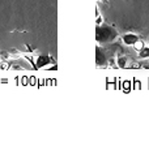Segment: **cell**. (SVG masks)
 <instances>
[{"instance_id":"1","label":"cell","mask_w":149,"mask_h":146,"mask_svg":"<svg viewBox=\"0 0 149 146\" xmlns=\"http://www.w3.org/2000/svg\"><path fill=\"white\" fill-rule=\"evenodd\" d=\"M118 38V31L115 28L109 25L95 26V41L97 43H110Z\"/></svg>"},{"instance_id":"2","label":"cell","mask_w":149,"mask_h":146,"mask_svg":"<svg viewBox=\"0 0 149 146\" xmlns=\"http://www.w3.org/2000/svg\"><path fill=\"white\" fill-rule=\"evenodd\" d=\"M52 63V57L50 55H38L36 60V69L38 68H45L47 67L49 64Z\"/></svg>"},{"instance_id":"3","label":"cell","mask_w":149,"mask_h":146,"mask_svg":"<svg viewBox=\"0 0 149 146\" xmlns=\"http://www.w3.org/2000/svg\"><path fill=\"white\" fill-rule=\"evenodd\" d=\"M107 63V57H106V54L101 50L100 46L95 47V64L97 67H101V65H105Z\"/></svg>"},{"instance_id":"4","label":"cell","mask_w":149,"mask_h":146,"mask_svg":"<svg viewBox=\"0 0 149 146\" xmlns=\"http://www.w3.org/2000/svg\"><path fill=\"white\" fill-rule=\"evenodd\" d=\"M122 41H123V43L127 44V46H134V44L139 41V37L134 33H127L122 37Z\"/></svg>"},{"instance_id":"5","label":"cell","mask_w":149,"mask_h":146,"mask_svg":"<svg viewBox=\"0 0 149 146\" xmlns=\"http://www.w3.org/2000/svg\"><path fill=\"white\" fill-rule=\"evenodd\" d=\"M139 56L141 57V59L149 57V47H143L141 50H139Z\"/></svg>"},{"instance_id":"6","label":"cell","mask_w":149,"mask_h":146,"mask_svg":"<svg viewBox=\"0 0 149 146\" xmlns=\"http://www.w3.org/2000/svg\"><path fill=\"white\" fill-rule=\"evenodd\" d=\"M126 63H127L126 57H119V59H118V65H119L120 68H124V67H126Z\"/></svg>"},{"instance_id":"7","label":"cell","mask_w":149,"mask_h":146,"mask_svg":"<svg viewBox=\"0 0 149 146\" xmlns=\"http://www.w3.org/2000/svg\"><path fill=\"white\" fill-rule=\"evenodd\" d=\"M143 47H144V43H143V42H140V41H137L136 43L134 44V48L137 50V51H139V50H141Z\"/></svg>"},{"instance_id":"8","label":"cell","mask_w":149,"mask_h":146,"mask_svg":"<svg viewBox=\"0 0 149 146\" xmlns=\"http://www.w3.org/2000/svg\"><path fill=\"white\" fill-rule=\"evenodd\" d=\"M101 22H102V17H101V15H100V16H97V20H95V24H97V25H101Z\"/></svg>"},{"instance_id":"9","label":"cell","mask_w":149,"mask_h":146,"mask_svg":"<svg viewBox=\"0 0 149 146\" xmlns=\"http://www.w3.org/2000/svg\"><path fill=\"white\" fill-rule=\"evenodd\" d=\"M4 63V62H3ZM9 68V65H8V63H4V65H0V69H8Z\"/></svg>"}]
</instances>
